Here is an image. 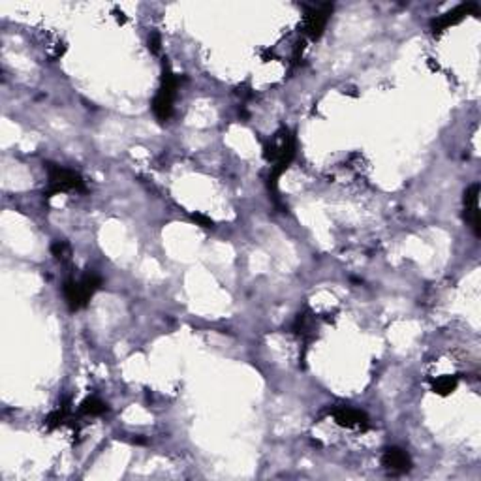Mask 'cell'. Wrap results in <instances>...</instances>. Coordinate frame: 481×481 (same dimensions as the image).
I'll return each mask as SVG.
<instances>
[{"mask_svg": "<svg viewBox=\"0 0 481 481\" xmlns=\"http://www.w3.org/2000/svg\"><path fill=\"white\" fill-rule=\"evenodd\" d=\"M265 160L273 162L275 166L271 169L269 186L276 190V181L282 173L286 172L288 166L292 164L293 156H295V138L288 128H282L271 138V141L264 147Z\"/></svg>", "mask_w": 481, "mask_h": 481, "instance_id": "obj_1", "label": "cell"}, {"mask_svg": "<svg viewBox=\"0 0 481 481\" xmlns=\"http://www.w3.org/2000/svg\"><path fill=\"white\" fill-rule=\"evenodd\" d=\"M100 286H102V278L94 273H86L81 281H68L64 284L66 303L72 310L83 309Z\"/></svg>", "mask_w": 481, "mask_h": 481, "instance_id": "obj_2", "label": "cell"}, {"mask_svg": "<svg viewBox=\"0 0 481 481\" xmlns=\"http://www.w3.org/2000/svg\"><path fill=\"white\" fill-rule=\"evenodd\" d=\"M179 81L169 70V66L164 64V75H162V86L160 91L156 92L155 100H153V111H155L156 119L164 122L172 117L173 113V100L177 94Z\"/></svg>", "mask_w": 481, "mask_h": 481, "instance_id": "obj_3", "label": "cell"}, {"mask_svg": "<svg viewBox=\"0 0 481 481\" xmlns=\"http://www.w3.org/2000/svg\"><path fill=\"white\" fill-rule=\"evenodd\" d=\"M46 169L47 175H49V188L46 192L47 198H51L58 192H68V190H77V192L85 190V183H83L79 173L51 164V162H47Z\"/></svg>", "mask_w": 481, "mask_h": 481, "instance_id": "obj_4", "label": "cell"}, {"mask_svg": "<svg viewBox=\"0 0 481 481\" xmlns=\"http://www.w3.org/2000/svg\"><path fill=\"white\" fill-rule=\"evenodd\" d=\"M333 13V4H318V6L307 8V13H304V34L309 36L310 40H318L323 30H326V25L329 21V15Z\"/></svg>", "mask_w": 481, "mask_h": 481, "instance_id": "obj_5", "label": "cell"}, {"mask_svg": "<svg viewBox=\"0 0 481 481\" xmlns=\"http://www.w3.org/2000/svg\"><path fill=\"white\" fill-rule=\"evenodd\" d=\"M475 12H477V4H475V2H466V4H461V6H457L455 10H451V12L444 13V15H440L438 19H435V21L430 23V29H432L435 34H440V32H444V30L453 27V25L461 23L466 15Z\"/></svg>", "mask_w": 481, "mask_h": 481, "instance_id": "obj_6", "label": "cell"}, {"mask_svg": "<svg viewBox=\"0 0 481 481\" xmlns=\"http://www.w3.org/2000/svg\"><path fill=\"white\" fill-rule=\"evenodd\" d=\"M333 418L337 421V425L346 427V429H357L365 430L368 429V418L367 413L355 410V408L340 406L337 410H333Z\"/></svg>", "mask_w": 481, "mask_h": 481, "instance_id": "obj_7", "label": "cell"}, {"mask_svg": "<svg viewBox=\"0 0 481 481\" xmlns=\"http://www.w3.org/2000/svg\"><path fill=\"white\" fill-rule=\"evenodd\" d=\"M480 184H472L466 192H464V218L472 224L474 233L480 237L481 235V220H480Z\"/></svg>", "mask_w": 481, "mask_h": 481, "instance_id": "obj_8", "label": "cell"}, {"mask_svg": "<svg viewBox=\"0 0 481 481\" xmlns=\"http://www.w3.org/2000/svg\"><path fill=\"white\" fill-rule=\"evenodd\" d=\"M382 464L385 468L391 470V472H397V474H404L408 470L412 468V458L408 455L404 449L401 447H390L385 449L384 455H382Z\"/></svg>", "mask_w": 481, "mask_h": 481, "instance_id": "obj_9", "label": "cell"}, {"mask_svg": "<svg viewBox=\"0 0 481 481\" xmlns=\"http://www.w3.org/2000/svg\"><path fill=\"white\" fill-rule=\"evenodd\" d=\"M103 412H108V404L100 401L98 397H89L79 408V413H83V416H102Z\"/></svg>", "mask_w": 481, "mask_h": 481, "instance_id": "obj_10", "label": "cell"}, {"mask_svg": "<svg viewBox=\"0 0 481 481\" xmlns=\"http://www.w3.org/2000/svg\"><path fill=\"white\" fill-rule=\"evenodd\" d=\"M457 378L455 376H440L432 382V391L438 395H449L457 390Z\"/></svg>", "mask_w": 481, "mask_h": 481, "instance_id": "obj_11", "label": "cell"}, {"mask_svg": "<svg viewBox=\"0 0 481 481\" xmlns=\"http://www.w3.org/2000/svg\"><path fill=\"white\" fill-rule=\"evenodd\" d=\"M66 413H68V406H58L55 412L49 413V418L46 419L47 429H55V427H58V425L64 421V418H66Z\"/></svg>", "mask_w": 481, "mask_h": 481, "instance_id": "obj_12", "label": "cell"}, {"mask_svg": "<svg viewBox=\"0 0 481 481\" xmlns=\"http://www.w3.org/2000/svg\"><path fill=\"white\" fill-rule=\"evenodd\" d=\"M53 254L57 256V259H66L70 256V247L66 240H57L55 245L51 247Z\"/></svg>", "mask_w": 481, "mask_h": 481, "instance_id": "obj_13", "label": "cell"}, {"mask_svg": "<svg viewBox=\"0 0 481 481\" xmlns=\"http://www.w3.org/2000/svg\"><path fill=\"white\" fill-rule=\"evenodd\" d=\"M149 47L150 51H160V34H158V32H153V34L149 36Z\"/></svg>", "mask_w": 481, "mask_h": 481, "instance_id": "obj_14", "label": "cell"}, {"mask_svg": "<svg viewBox=\"0 0 481 481\" xmlns=\"http://www.w3.org/2000/svg\"><path fill=\"white\" fill-rule=\"evenodd\" d=\"M192 218H194V222L200 224L201 228H212V220L211 218H207L205 214H200V212H195Z\"/></svg>", "mask_w": 481, "mask_h": 481, "instance_id": "obj_15", "label": "cell"}]
</instances>
